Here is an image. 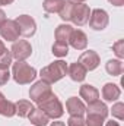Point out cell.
<instances>
[{"label":"cell","mask_w":124,"mask_h":126,"mask_svg":"<svg viewBox=\"0 0 124 126\" xmlns=\"http://www.w3.org/2000/svg\"><path fill=\"white\" fill-rule=\"evenodd\" d=\"M15 21H16V24L19 27L21 35L29 38V37H32L37 32V24H35L34 18H31L29 15H19Z\"/></svg>","instance_id":"ba28073f"},{"label":"cell","mask_w":124,"mask_h":126,"mask_svg":"<svg viewBox=\"0 0 124 126\" xmlns=\"http://www.w3.org/2000/svg\"><path fill=\"white\" fill-rule=\"evenodd\" d=\"M15 109H16V114L19 117H28L35 107L28 100H19L18 103H15Z\"/></svg>","instance_id":"d6986e66"},{"label":"cell","mask_w":124,"mask_h":126,"mask_svg":"<svg viewBox=\"0 0 124 126\" xmlns=\"http://www.w3.org/2000/svg\"><path fill=\"white\" fill-rule=\"evenodd\" d=\"M111 113H112V116L115 117V119H118V120H123L124 119V104L123 103H115L114 106H112V109H111Z\"/></svg>","instance_id":"d4e9b609"},{"label":"cell","mask_w":124,"mask_h":126,"mask_svg":"<svg viewBox=\"0 0 124 126\" xmlns=\"http://www.w3.org/2000/svg\"><path fill=\"white\" fill-rule=\"evenodd\" d=\"M0 114L6 116V117H12L16 114V109H15V103L9 101L7 98H4V95L0 93Z\"/></svg>","instance_id":"ac0fdd59"},{"label":"cell","mask_w":124,"mask_h":126,"mask_svg":"<svg viewBox=\"0 0 124 126\" xmlns=\"http://www.w3.org/2000/svg\"><path fill=\"white\" fill-rule=\"evenodd\" d=\"M77 62L80 63L86 70H93V69H96V67L99 66L101 59H99V56H98L96 51H93V50H86V51H83V53L80 54V57H79Z\"/></svg>","instance_id":"30bf717a"},{"label":"cell","mask_w":124,"mask_h":126,"mask_svg":"<svg viewBox=\"0 0 124 126\" xmlns=\"http://www.w3.org/2000/svg\"><path fill=\"white\" fill-rule=\"evenodd\" d=\"M51 126H66V125H64L63 122H59V120H57V122H53V123H51Z\"/></svg>","instance_id":"d590c367"},{"label":"cell","mask_w":124,"mask_h":126,"mask_svg":"<svg viewBox=\"0 0 124 126\" xmlns=\"http://www.w3.org/2000/svg\"><path fill=\"white\" fill-rule=\"evenodd\" d=\"M79 95H80V98H83L88 104L96 101V100H99V91H98L93 85H91V84L82 85L80 90H79Z\"/></svg>","instance_id":"5bb4252c"},{"label":"cell","mask_w":124,"mask_h":126,"mask_svg":"<svg viewBox=\"0 0 124 126\" xmlns=\"http://www.w3.org/2000/svg\"><path fill=\"white\" fill-rule=\"evenodd\" d=\"M112 50H114V53L117 54L118 59H123L124 57V41L123 40H118L117 43H114L112 44Z\"/></svg>","instance_id":"4316f807"},{"label":"cell","mask_w":124,"mask_h":126,"mask_svg":"<svg viewBox=\"0 0 124 126\" xmlns=\"http://www.w3.org/2000/svg\"><path fill=\"white\" fill-rule=\"evenodd\" d=\"M66 109H67V113L70 116H83L85 111H86V107H85L83 101L77 97H70L66 101Z\"/></svg>","instance_id":"8fae6325"},{"label":"cell","mask_w":124,"mask_h":126,"mask_svg":"<svg viewBox=\"0 0 124 126\" xmlns=\"http://www.w3.org/2000/svg\"><path fill=\"white\" fill-rule=\"evenodd\" d=\"M10 79V72L9 69H0V87L7 84V81Z\"/></svg>","instance_id":"f1b7e54d"},{"label":"cell","mask_w":124,"mask_h":126,"mask_svg":"<svg viewBox=\"0 0 124 126\" xmlns=\"http://www.w3.org/2000/svg\"><path fill=\"white\" fill-rule=\"evenodd\" d=\"M108 1H110L111 4H114V6H118V7L124 4V0H108Z\"/></svg>","instance_id":"4dcf8cb0"},{"label":"cell","mask_w":124,"mask_h":126,"mask_svg":"<svg viewBox=\"0 0 124 126\" xmlns=\"http://www.w3.org/2000/svg\"><path fill=\"white\" fill-rule=\"evenodd\" d=\"M10 54H12V59H15L16 62H25L32 54V46L26 40L15 41L10 48Z\"/></svg>","instance_id":"5b68a950"},{"label":"cell","mask_w":124,"mask_h":126,"mask_svg":"<svg viewBox=\"0 0 124 126\" xmlns=\"http://www.w3.org/2000/svg\"><path fill=\"white\" fill-rule=\"evenodd\" d=\"M74 28L70 27L69 24H62L56 28V40L57 41H62V43H69V38H70V34Z\"/></svg>","instance_id":"ffe728a7"},{"label":"cell","mask_w":124,"mask_h":126,"mask_svg":"<svg viewBox=\"0 0 124 126\" xmlns=\"http://www.w3.org/2000/svg\"><path fill=\"white\" fill-rule=\"evenodd\" d=\"M89 16H91V9H89L88 4H85V3L73 4V10H72L70 21H72L74 25H77V27H83L85 24H88Z\"/></svg>","instance_id":"8992f818"},{"label":"cell","mask_w":124,"mask_h":126,"mask_svg":"<svg viewBox=\"0 0 124 126\" xmlns=\"http://www.w3.org/2000/svg\"><path fill=\"white\" fill-rule=\"evenodd\" d=\"M67 73V63L64 60H56L51 64L45 66L41 69L39 72V76L42 81L48 82V84H54V82H59L60 79H63Z\"/></svg>","instance_id":"6da1fadb"},{"label":"cell","mask_w":124,"mask_h":126,"mask_svg":"<svg viewBox=\"0 0 124 126\" xmlns=\"http://www.w3.org/2000/svg\"><path fill=\"white\" fill-rule=\"evenodd\" d=\"M67 126H85L83 116H70L67 120Z\"/></svg>","instance_id":"83f0119b"},{"label":"cell","mask_w":124,"mask_h":126,"mask_svg":"<svg viewBox=\"0 0 124 126\" xmlns=\"http://www.w3.org/2000/svg\"><path fill=\"white\" fill-rule=\"evenodd\" d=\"M38 109H41L50 119H60L64 113L62 101L59 100V97L56 94H51L47 100H44L42 103L38 104Z\"/></svg>","instance_id":"3957f363"},{"label":"cell","mask_w":124,"mask_h":126,"mask_svg":"<svg viewBox=\"0 0 124 126\" xmlns=\"http://www.w3.org/2000/svg\"><path fill=\"white\" fill-rule=\"evenodd\" d=\"M120 95H121L120 87L112 84V82H108L102 87V97L105 101H115L120 98Z\"/></svg>","instance_id":"9a60e30c"},{"label":"cell","mask_w":124,"mask_h":126,"mask_svg":"<svg viewBox=\"0 0 124 126\" xmlns=\"http://www.w3.org/2000/svg\"><path fill=\"white\" fill-rule=\"evenodd\" d=\"M66 0H44L42 7L47 13H59L64 6Z\"/></svg>","instance_id":"7402d4cb"},{"label":"cell","mask_w":124,"mask_h":126,"mask_svg":"<svg viewBox=\"0 0 124 126\" xmlns=\"http://www.w3.org/2000/svg\"><path fill=\"white\" fill-rule=\"evenodd\" d=\"M105 126H120L118 125V122H114V120H110V122H107V125Z\"/></svg>","instance_id":"836d02e7"},{"label":"cell","mask_w":124,"mask_h":126,"mask_svg":"<svg viewBox=\"0 0 124 126\" xmlns=\"http://www.w3.org/2000/svg\"><path fill=\"white\" fill-rule=\"evenodd\" d=\"M123 63L121 60H108V62L105 63V70H107V73L108 75H111V76H120L121 73H123Z\"/></svg>","instance_id":"44dd1931"},{"label":"cell","mask_w":124,"mask_h":126,"mask_svg":"<svg viewBox=\"0 0 124 126\" xmlns=\"http://www.w3.org/2000/svg\"><path fill=\"white\" fill-rule=\"evenodd\" d=\"M4 50H6V47H4V44H3V41L0 40V56L4 53Z\"/></svg>","instance_id":"d6a6232c"},{"label":"cell","mask_w":124,"mask_h":126,"mask_svg":"<svg viewBox=\"0 0 124 126\" xmlns=\"http://www.w3.org/2000/svg\"><path fill=\"white\" fill-rule=\"evenodd\" d=\"M15 0H0V6H9V4H12Z\"/></svg>","instance_id":"1f68e13d"},{"label":"cell","mask_w":124,"mask_h":126,"mask_svg":"<svg viewBox=\"0 0 124 126\" xmlns=\"http://www.w3.org/2000/svg\"><path fill=\"white\" fill-rule=\"evenodd\" d=\"M51 94H53V91H51V84H48V82H45V81H42V79L38 81V82H35L31 87V90H29V97H31L32 101L37 103V104H39V103H42L44 100H47Z\"/></svg>","instance_id":"277c9868"},{"label":"cell","mask_w":124,"mask_h":126,"mask_svg":"<svg viewBox=\"0 0 124 126\" xmlns=\"http://www.w3.org/2000/svg\"><path fill=\"white\" fill-rule=\"evenodd\" d=\"M12 76L16 84L26 85V84H31L37 78V70L26 62H16L12 66Z\"/></svg>","instance_id":"7a4b0ae2"},{"label":"cell","mask_w":124,"mask_h":126,"mask_svg":"<svg viewBox=\"0 0 124 126\" xmlns=\"http://www.w3.org/2000/svg\"><path fill=\"white\" fill-rule=\"evenodd\" d=\"M108 111H110V110H108L107 104L102 103V101H99V100H96V101L88 104L85 113H88V114H96V116H101V117L105 119V117L108 116Z\"/></svg>","instance_id":"2e32d148"},{"label":"cell","mask_w":124,"mask_h":126,"mask_svg":"<svg viewBox=\"0 0 124 126\" xmlns=\"http://www.w3.org/2000/svg\"><path fill=\"white\" fill-rule=\"evenodd\" d=\"M51 53L57 57H66L69 54V44L62 43V41H56L51 47Z\"/></svg>","instance_id":"603a6c76"},{"label":"cell","mask_w":124,"mask_h":126,"mask_svg":"<svg viewBox=\"0 0 124 126\" xmlns=\"http://www.w3.org/2000/svg\"><path fill=\"white\" fill-rule=\"evenodd\" d=\"M89 27L95 31H102L108 27L110 22V16L104 9H93L91 10V16H89Z\"/></svg>","instance_id":"52a82bcc"},{"label":"cell","mask_w":124,"mask_h":126,"mask_svg":"<svg viewBox=\"0 0 124 126\" xmlns=\"http://www.w3.org/2000/svg\"><path fill=\"white\" fill-rule=\"evenodd\" d=\"M0 35L3 40H7V41H16L21 35V31H19V27L16 24L15 19H6L4 24L1 25L0 28Z\"/></svg>","instance_id":"9c48e42d"},{"label":"cell","mask_w":124,"mask_h":126,"mask_svg":"<svg viewBox=\"0 0 124 126\" xmlns=\"http://www.w3.org/2000/svg\"><path fill=\"white\" fill-rule=\"evenodd\" d=\"M66 1H69V3H74V4H77V3H83L85 0H66Z\"/></svg>","instance_id":"e575fe53"},{"label":"cell","mask_w":124,"mask_h":126,"mask_svg":"<svg viewBox=\"0 0 124 126\" xmlns=\"http://www.w3.org/2000/svg\"><path fill=\"white\" fill-rule=\"evenodd\" d=\"M4 21H6V13H4V10L0 9V28H1V25L4 24Z\"/></svg>","instance_id":"f546056e"},{"label":"cell","mask_w":124,"mask_h":126,"mask_svg":"<svg viewBox=\"0 0 124 126\" xmlns=\"http://www.w3.org/2000/svg\"><path fill=\"white\" fill-rule=\"evenodd\" d=\"M12 63V54L9 50H4V53L0 56V69H9Z\"/></svg>","instance_id":"484cf974"},{"label":"cell","mask_w":124,"mask_h":126,"mask_svg":"<svg viewBox=\"0 0 124 126\" xmlns=\"http://www.w3.org/2000/svg\"><path fill=\"white\" fill-rule=\"evenodd\" d=\"M69 43L76 50H85L88 47V37L82 30H73L72 34H70Z\"/></svg>","instance_id":"7c38bea8"},{"label":"cell","mask_w":124,"mask_h":126,"mask_svg":"<svg viewBox=\"0 0 124 126\" xmlns=\"http://www.w3.org/2000/svg\"><path fill=\"white\" fill-rule=\"evenodd\" d=\"M29 117V122L34 126H47L50 122V117L41 110V109H34L32 113L28 116Z\"/></svg>","instance_id":"e0dca14e"},{"label":"cell","mask_w":124,"mask_h":126,"mask_svg":"<svg viewBox=\"0 0 124 126\" xmlns=\"http://www.w3.org/2000/svg\"><path fill=\"white\" fill-rule=\"evenodd\" d=\"M67 73H69V76L72 78V81H74V82H82V81L86 78L88 70H86L79 62H74V63H72L70 66H67Z\"/></svg>","instance_id":"4fadbf2b"},{"label":"cell","mask_w":124,"mask_h":126,"mask_svg":"<svg viewBox=\"0 0 124 126\" xmlns=\"http://www.w3.org/2000/svg\"><path fill=\"white\" fill-rule=\"evenodd\" d=\"M105 119L96 114H88L86 120H85V126H104Z\"/></svg>","instance_id":"cb8c5ba5"}]
</instances>
